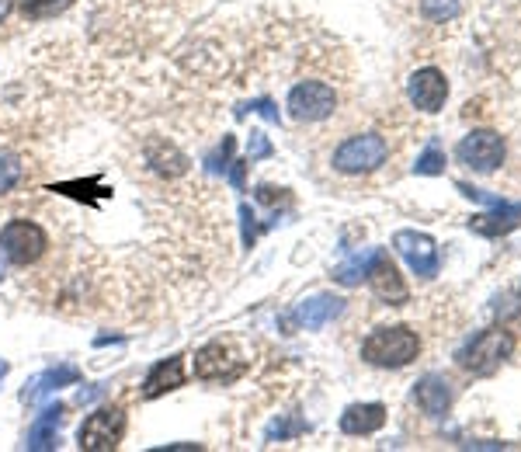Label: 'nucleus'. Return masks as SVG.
<instances>
[{
    "label": "nucleus",
    "instance_id": "1",
    "mask_svg": "<svg viewBox=\"0 0 521 452\" xmlns=\"http://www.w3.org/2000/svg\"><path fill=\"white\" fill-rule=\"evenodd\" d=\"M421 352V341L410 327L396 324V327H376L369 338L362 341V359L372 362V366L383 369H400L410 366Z\"/></svg>",
    "mask_w": 521,
    "mask_h": 452
},
{
    "label": "nucleus",
    "instance_id": "2",
    "mask_svg": "<svg viewBox=\"0 0 521 452\" xmlns=\"http://www.w3.org/2000/svg\"><path fill=\"white\" fill-rule=\"evenodd\" d=\"M515 352V338L501 327H490V331H480L466 348L459 352V366L466 373H476V376H490L501 369V362L511 359Z\"/></svg>",
    "mask_w": 521,
    "mask_h": 452
},
{
    "label": "nucleus",
    "instance_id": "3",
    "mask_svg": "<svg viewBox=\"0 0 521 452\" xmlns=\"http://www.w3.org/2000/svg\"><path fill=\"white\" fill-rule=\"evenodd\" d=\"M390 157V143L383 133H358L348 136L341 147L334 150V171L341 174H369L386 164Z\"/></svg>",
    "mask_w": 521,
    "mask_h": 452
},
{
    "label": "nucleus",
    "instance_id": "4",
    "mask_svg": "<svg viewBox=\"0 0 521 452\" xmlns=\"http://www.w3.org/2000/svg\"><path fill=\"white\" fill-rule=\"evenodd\" d=\"M0 247H4L7 261L18 268H28L49 251V237L39 223L32 220H11L0 230Z\"/></svg>",
    "mask_w": 521,
    "mask_h": 452
},
{
    "label": "nucleus",
    "instance_id": "5",
    "mask_svg": "<svg viewBox=\"0 0 521 452\" xmlns=\"http://www.w3.org/2000/svg\"><path fill=\"white\" fill-rule=\"evenodd\" d=\"M337 91L327 80H299L289 91V115L296 122H324L337 112Z\"/></svg>",
    "mask_w": 521,
    "mask_h": 452
},
{
    "label": "nucleus",
    "instance_id": "6",
    "mask_svg": "<svg viewBox=\"0 0 521 452\" xmlns=\"http://www.w3.org/2000/svg\"><path fill=\"white\" fill-rule=\"evenodd\" d=\"M122 435H126V414H122L119 407H101V411H94L91 418L80 425L77 442L80 449L87 452H112L119 449Z\"/></svg>",
    "mask_w": 521,
    "mask_h": 452
},
{
    "label": "nucleus",
    "instance_id": "7",
    "mask_svg": "<svg viewBox=\"0 0 521 452\" xmlns=\"http://www.w3.org/2000/svg\"><path fill=\"white\" fill-rule=\"evenodd\" d=\"M504 153H508V143H504L501 133L494 129H476V133L462 136V143L456 147V157L469 171H480V174H490L504 164Z\"/></svg>",
    "mask_w": 521,
    "mask_h": 452
},
{
    "label": "nucleus",
    "instance_id": "8",
    "mask_svg": "<svg viewBox=\"0 0 521 452\" xmlns=\"http://www.w3.org/2000/svg\"><path fill=\"white\" fill-rule=\"evenodd\" d=\"M244 373V359L226 341H212V345L195 352V376L198 379H237Z\"/></svg>",
    "mask_w": 521,
    "mask_h": 452
},
{
    "label": "nucleus",
    "instance_id": "9",
    "mask_svg": "<svg viewBox=\"0 0 521 452\" xmlns=\"http://www.w3.org/2000/svg\"><path fill=\"white\" fill-rule=\"evenodd\" d=\"M393 247L407 258V265L414 268L417 275H424V279H435L438 275V265H442V261H438V247L428 233L400 230L393 237Z\"/></svg>",
    "mask_w": 521,
    "mask_h": 452
},
{
    "label": "nucleus",
    "instance_id": "10",
    "mask_svg": "<svg viewBox=\"0 0 521 452\" xmlns=\"http://www.w3.org/2000/svg\"><path fill=\"white\" fill-rule=\"evenodd\" d=\"M407 94H410V101H414V108H421V112H438V108L445 105V98H449V80H445L442 70L424 67L410 77Z\"/></svg>",
    "mask_w": 521,
    "mask_h": 452
},
{
    "label": "nucleus",
    "instance_id": "11",
    "mask_svg": "<svg viewBox=\"0 0 521 452\" xmlns=\"http://www.w3.org/2000/svg\"><path fill=\"white\" fill-rule=\"evenodd\" d=\"M365 279H369V286L376 289L379 300H386L390 306L407 303V286H403L400 272H396V265L383 251L372 254V265H369V272H365Z\"/></svg>",
    "mask_w": 521,
    "mask_h": 452
},
{
    "label": "nucleus",
    "instance_id": "12",
    "mask_svg": "<svg viewBox=\"0 0 521 452\" xmlns=\"http://www.w3.org/2000/svg\"><path fill=\"white\" fill-rule=\"evenodd\" d=\"M515 226H521V206H511V202H497L494 213H480L469 220V230L483 233V237H504Z\"/></svg>",
    "mask_w": 521,
    "mask_h": 452
},
{
    "label": "nucleus",
    "instance_id": "13",
    "mask_svg": "<svg viewBox=\"0 0 521 452\" xmlns=\"http://www.w3.org/2000/svg\"><path fill=\"white\" fill-rule=\"evenodd\" d=\"M414 400H417V407H421L424 414L442 418V414L452 407V390H449V383H445L442 376H424L421 383L414 386Z\"/></svg>",
    "mask_w": 521,
    "mask_h": 452
},
{
    "label": "nucleus",
    "instance_id": "14",
    "mask_svg": "<svg viewBox=\"0 0 521 452\" xmlns=\"http://www.w3.org/2000/svg\"><path fill=\"white\" fill-rule=\"evenodd\" d=\"M383 425H386L383 404H355L341 414V432H348V435H372Z\"/></svg>",
    "mask_w": 521,
    "mask_h": 452
},
{
    "label": "nucleus",
    "instance_id": "15",
    "mask_svg": "<svg viewBox=\"0 0 521 452\" xmlns=\"http://www.w3.org/2000/svg\"><path fill=\"white\" fill-rule=\"evenodd\" d=\"M178 386H185V362L181 359L157 362V366L150 369V376H146V383H143V397H160V393L178 390Z\"/></svg>",
    "mask_w": 521,
    "mask_h": 452
},
{
    "label": "nucleus",
    "instance_id": "16",
    "mask_svg": "<svg viewBox=\"0 0 521 452\" xmlns=\"http://www.w3.org/2000/svg\"><path fill=\"white\" fill-rule=\"evenodd\" d=\"M337 313H341V300H334V296H317V300H306L299 306V320L306 327H324Z\"/></svg>",
    "mask_w": 521,
    "mask_h": 452
},
{
    "label": "nucleus",
    "instance_id": "17",
    "mask_svg": "<svg viewBox=\"0 0 521 452\" xmlns=\"http://www.w3.org/2000/svg\"><path fill=\"white\" fill-rule=\"evenodd\" d=\"M421 11L428 21H438V25H445V21L459 18L462 11V0H421Z\"/></svg>",
    "mask_w": 521,
    "mask_h": 452
},
{
    "label": "nucleus",
    "instance_id": "18",
    "mask_svg": "<svg viewBox=\"0 0 521 452\" xmlns=\"http://www.w3.org/2000/svg\"><path fill=\"white\" fill-rule=\"evenodd\" d=\"M70 4L73 0H21V11H25V18H53Z\"/></svg>",
    "mask_w": 521,
    "mask_h": 452
},
{
    "label": "nucleus",
    "instance_id": "19",
    "mask_svg": "<svg viewBox=\"0 0 521 452\" xmlns=\"http://www.w3.org/2000/svg\"><path fill=\"white\" fill-rule=\"evenodd\" d=\"M372 254H376V251H372ZM372 254H365V258L344 265L341 272H337V282H344V286H355V282H362L365 272H369V265H372Z\"/></svg>",
    "mask_w": 521,
    "mask_h": 452
},
{
    "label": "nucleus",
    "instance_id": "20",
    "mask_svg": "<svg viewBox=\"0 0 521 452\" xmlns=\"http://www.w3.org/2000/svg\"><path fill=\"white\" fill-rule=\"evenodd\" d=\"M417 174H442L445 171V153H442V147H428V153H424L421 160H417Z\"/></svg>",
    "mask_w": 521,
    "mask_h": 452
},
{
    "label": "nucleus",
    "instance_id": "21",
    "mask_svg": "<svg viewBox=\"0 0 521 452\" xmlns=\"http://www.w3.org/2000/svg\"><path fill=\"white\" fill-rule=\"evenodd\" d=\"M18 178H21V164L11 153H0V192H7Z\"/></svg>",
    "mask_w": 521,
    "mask_h": 452
},
{
    "label": "nucleus",
    "instance_id": "22",
    "mask_svg": "<svg viewBox=\"0 0 521 452\" xmlns=\"http://www.w3.org/2000/svg\"><path fill=\"white\" fill-rule=\"evenodd\" d=\"M7 11H11V0H0V18H4Z\"/></svg>",
    "mask_w": 521,
    "mask_h": 452
}]
</instances>
